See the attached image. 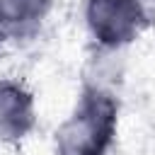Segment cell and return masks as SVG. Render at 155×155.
<instances>
[{
  "instance_id": "6da1fadb",
  "label": "cell",
  "mask_w": 155,
  "mask_h": 155,
  "mask_svg": "<svg viewBox=\"0 0 155 155\" xmlns=\"http://www.w3.org/2000/svg\"><path fill=\"white\" fill-rule=\"evenodd\" d=\"M121 124V94L80 85L53 131V155H111Z\"/></svg>"
},
{
  "instance_id": "7a4b0ae2",
  "label": "cell",
  "mask_w": 155,
  "mask_h": 155,
  "mask_svg": "<svg viewBox=\"0 0 155 155\" xmlns=\"http://www.w3.org/2000/svg\"><path fill=\"white\" fill-rule=\"evenodd\" d=\"M82 27L92 46L128 48L150 27L148 0H82Z\"/></svg>"
},
{
  "instance_id": "3957f363",
  "label": "cell",
  "mask_w": 155,
  "mask_h": 155,
  "mask_svg": "<svg viewBox=\"0 0 155 155\" xmlns=\"http://www.w3.org/2000/svg\"><path fill=\"white\" fill-rule=\"evenodd\" d=\"M39 124L34 90L15 75H0V145H22Z\"/></svg>"
},
{
  "instance_id": "277c9868",
  "label": "cell",
  "mask_w": 155,
  "mask_h": 155,
  "mask_svg": "<svg viewBox=\"0 0 155 155\" xmlns=\"http://www.w3.org/2000/svg\"><path fill=\"white\" fill-rule=\"evenodd\" d=\"M56 0H0V41L24 46L34 41L51 12Z\"/></svg>"
},
{
  "instance_id": "5b68a950",
  "label": "cell",
  "mask_w": 155,
  "mask_h": 155,
  "mask_svg": "<svg viewBox=\"0 0 155 155\" xmlns=\"http://www.w3.org/2000/svg\"><path fill=\"white\" fill-rule=\"evenodd\" d=\"M124 56H126L124 48H99L90 44L85 63H82V73H80V85L121 94V85L126 75Z\"/></svg>"
},
{
  "instance_id": "8992f818",
  "label": "cell",
  "mask_w": 155,
  "mask_h": 155,
  "mask_svg": "<svg viewBox=\"0 0 155 155\" xmlns=\"http://www.w3.org/2000/svg\"><path fill=\"white\" fill-rule=\"evenodd\" d=\"M0 44H2V41H0Z\"/></svg>"
}]
</instances>
